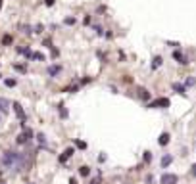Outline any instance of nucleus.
Listing matches in <instances>:
<instances>
[{"label":"nucleus","instance_id":"f257e3e1","mask_svg":"<svg viewBox=\"0 0 196 184\" xmlns=\"http://www.w3.org/2000/svg\"><path fill=\"white\" fill-rule=\"evenodd\" d=\"M2 165L8 167V169H12V167H21V165H23V157H21V153L12 152V150L4 152V155H2Z\"/></svg>","mask_w":196,"mask_h":184},{"label":"nucleus","instance_id":"f03ea898","mask_svg":"<svg viewBox=\"0 0 196 184\" xmlns=\"http://www.w3.org/2000/svg\"><path fill=\"white\" fill-rule=\"evenodd\" d=\"M33 138V130L31 129H23V132L18 136V144H25V142H29Z\"/></svg>","mask_w":196,"mask_h":184},{"label":"nucleus","instance_id":"7ed1b4c3","mask_svg":"<svg viewBox=\"0 0 196 184\" xmlns=\"http://www.w3.org/2000/svg\"><path fill=\"white\" fill-rule=\"evenodd\" d=\"M160 182H162V184H177V175H171V173H165V175H162Z\"/></svg>","mask_w":196,"mask_h":184},{"label":"nucleus","instance_id":"20e7f679","mask_svg":"<svg viewBox=\"0 0 196 184\" xmlns=\"http://www.w3.org/2000/svg\"><path fill=\"white\" fill-rule=\"evenodd\" d=\"M12 106H14V111H15V115H18V117H19V121H21V125H25V111H23V107L19 106L18 102H14Z\"/></svg>","mask_w":196,"mask_h":184},{"label":"nucleus","instance_id":"39448f33","mask_svg":"<svg viewBox=\"0 0 196 184\" xmlns=\"http://www.w3.org/2000/svg\"><path fill=\"white\" fill-rule=\"evenodd\" d=\"M150 107H169V100H167V98H160V100L152 102Z\"/></svg>","mask_w":196,"mask_h":184},{"label":"nucleus","instance_id":"423d86ee","mask_svg":"<svg viewBox=\"0 0 196 184\" xmlns=\"http://www.w3.org/2000/svg\"><path fill=\"white\" fill-rule=\"evenodd\" d=\"M10 111V100H6V98H0V113H8Z\"/></svg>","mask_w":196,"mask_h":184},{"label":"nucleus","instance_id":"0eeeda50","mask_svg":"<svg viewBox=\"0 0 196 184\" xmlns=\"http://www.w3.org/2000/svg\"><path fill=\"white\" fill-rule=\"evenodd\" d=\"M60 71H62V65H50V67H48V75H50V77L60 75Z\"/></svg>","mask_w":196,"mask_h":184},{"label":"nucleus","instance_id":"6e6552de","mask_svg":"<svg viewBox=\"0 0 196 184\" xmlns=\"http://www.w3.org/2000/svg\"><path fill=\"white\" fill-rule=\"evenodd\" d=\"M173 58L179 61V63H183V65H185V63H188V61H187V58H185V56H183L179 50H175V52H173Z\"/></svg>","mask_w":196,"mask_h":184},{"label":"nucleus","instance_id":"1a4fd4ad","mask_svg":"<svg viewBox=\"0 0 196 184\" xmlns=\"http://www.w3.org/2000/svg\"><path fill=\"white\" fill-rule=\"evenodd\" d=\"M173 90L179 92V94H185V90H187V88H185V84H181V83H173Z\"/></svg>","mask_w":196,"mask_h":184},{"label":"nucleus","instance_id":"9d476101","mask_svg":"<svg viewBox=\"0 0 196 184\" xmlns=\"http://www.w3.org/2000/svg\"><path fill=\"white\" fill-rule=\"evenodd\" d=\"M29 60H39V61H44V54L41 52H31V58Z\"/></svg>","mask_w":196,"mask_h":184},{"label":"nucleus","instance_id":"9b49d317","mask_svg":"<svg viewBox=\"0 0 196 184\" xmlns=\"http://www.w3.org/2000/svg\"><path fill=\"white\" fill-rule=\"evenodd\" d=\"M71 153H73V148H67V150H65V152H64V155L60 157V161L64 163L65 159H69V157H71Z\"/></svg>","mask_w":196,"mask_h":184},{"label":"nucleus","instance_id":"f8f14e48","mask_svg":"<svg viewBox=\"0 0 196 184\" xmlns=\"http://www.w3.org/2000/svg\"><path fill=\"white\" fill-rule=\"evenodd\" d=\"M138 96H141L142 100H150V92L146 90V88H141V90H138Z\"/></svg>","mask_w":196,"mask_h":184},{"label":"nucleus","instance_id":"ddd939ff","mask_svg":"<svg viewBox=\"0 0 196 184\" xmlns=\"http://www.w3.org/2000/svg\"><path fill=\"white\" fill-rule=\"evenodd\" d=\"M160 65H162V58H160V56H156L154 60H152V69H158Z\"/></svg>","mask_w":196,"mask_h":184},{"label":"nucleus","instance_id":"4468645a","mask_svg":"<svg viewBox=\"0 0 196 184\" xmlns=\"http://www.w3.org/2000/svg\"><path fill=\"white\" fill-rule=\"evenodd\" d=\"M12 40H14V38H12V35H4V37H2V44H4V46L12 44Z\"/></svg>","mask_w":196,"mask_h":184},{"label":"nucleus","instance_id":"2eb2a0df","mask_svg":"<svg viewBox=\"0 0 196 184\" xmlns=\"http://www.w3.org/2000/svg\"><path fill=\"white\" fill-rule=\"evenodd\" d=\"M171 161H173V157H171V155H164V159H162V167H167Z\"/></svg>","mask_w":196,"mask_h":184},{"label":"nucleus","instance_id":"dca6fc26","mask_svg":"<svg viewBox=\"0 0 196 184\" xmlns=\"http://www.w3.org/2000/svg\"><path fill=\"white\" fill-rule=\"evenodd\" d=\"M167 142H169V134H167V132H164V134L160 136V144H162V146H165Z\"/></svg>","mask_w":196,"mask_h":184},{"label":"nucleus","instance_id":"f3484780","mask_svg":"<svg viewBox=\"0 0 196 184\" xmlns=\"http://www.w3.org/2000/svg\"><path fill=\"white\" fill-rule=\"evenodd\" d=\"M194 84H196V79L194 77H188L187 81H185V86H194Z\"/></svg>","mask_w":196,"mask_h":184},{"label":"nucleus","instance_id":"a211bd4d","mask_svg":"<svg viewBox=\"0 0 196 184\" xmlns=\"http://www.w3.org/2000/svg\"><path fill=\"white\" fill-rule=\"evenodd\" d=\"M79 173H81L83 176H87L89 173H91V171H89V167H81V169H79Z\"/></svg>","mask_w":196,"mask_h":184},{"label":"nucleus","instance_id":"6ab92c4d","mask_svg":"<svg viewBox=\"0 0 196 184\" xmlns=\"http://www.w3.org/2000/svg\"><path fill=\"white\" fill-rule=\"evenodd\" d=\"M6 86H15V79H6Z\"/></svg>","mask_w":196,"mask_h":184},{"label":"nucleus","instance_id":"aec40b11","mask_svg":"<svg viewBox=\"0 0 196 184\" xmlns=\"http://www.w3.org/2000/svg\"><path fill=\"white\" fill-rule=\"evenodd\" d=\"M37 140L41 144H46V138H44V134H37Z\"/></svg>","mask_w":196,"mask_h":184},{"label":"nucleus","instance_id":"412c9836","mask_svg":"<svg viewBox=\"0 0 196 184\" xmlns=\"http://www.w3.org/2000/svg\"><path fill=\"white\" fill-rule=\"evenodd\" d=\"M65 25H75V17H65Z\"/></svg>","mask_w":196,"mask_h":184},{"label":"nucleus","instance_id":"4be33fe9","mask_svg":"<svg viewBox=\"0 0 196 184\" xmlns=\"http://www.w3.org/2000/svg\"><path fill=\"white\" fill-rule=\"evenodd\" d=\"M14 69H15V71H21V73H25V67H23V65H18V63H15Z\"/></svg>","mask_w":196,"mask_h":184},{"label":"nucleus","instance_id":"5701e85b","mask_svg":"<svg viewBox=\"0 0 196 184\" xmlns=\"http://www.w3.org/2000/svg\"><path fill=\"white\" fill-rule=\"evenodd\" d=\"M75 144H77V148H81V150H85V148H87V144H85V142H81V140H77Z\"/></svg>","mask_w":196,"mask_h":184},{"label":"nucleus","instance_id":"b1692460","mask_svg":"<svg viewBox=\"0 0 196 184\" xmlns=\"http://www.w3.org/2000/svg\"><path fill=\"white\" fill-rule=\"evenodd\" d=\"M42 29H44L42 25H37V27H35V33H42Z\"/></svg>","mask_w":196,"mask_h":184},{"label":"nucleus","instance_id":"393cba45","mask_svg":"<svg viewBox=\"0 0 196 184\" xmlns=\"http://www.w3.org/2000/svg\"><path fill=\"white\" fill-rule=\"evenodd\" d=\"M94 31L98 33V35H102V27H100V25H96V27H94Z\"/></svg>","mask_w":196,"mask_h":184},{"label":"nucleus","instance_id":"a878e982","mask_svg":"<svg viewBox=\"0 0 196 184\" xmlns=\"http://www.w3.org/2000/svg\"><path fill=\"white\" fill-rule=\"evenodd\" d=\"M44 4L46 6H54V0H44Z\"/></svg>","mask_w":196,"mask_h":184},{"label":"nucleus","instance_id":"bb28decb","mask_svg":"<svg viewBox=\"0 0 196 184\" xmlns=\"http://www.w3.org/2000/svg\"><path fill=\"white\" fill-rule=\"evenodd\" d=\"M192 175L196 176V163H194V165H192Z\"/></svg>","mask_w":196,"mask_h":184},{"label":"nucleus","instance_id":"cd10ccee","mask_svg":"<svg viewBox=\"0 0 196 184\" xmlns=\"http://www.w3.org/2000/svg\"><path fill=\"white\" fill-rule=\"evenodd\" d=\"M91 184H100V182H98V180H92V182Z\"/></svg>","mask_w":196,"mask_h":184},{"label":"nucleus","instance_id":"c85d7f7f","mask_svg":"<svg viewBox=\"0 0 196 184\" xmlns=\"http://www.w3.org/2000/svg\"><path fill=\"white\" fill-rule=\"evenodd\" d=\"M69 184H77V182H75V180H71V182H69Z\"/></svg>","mask_w":196,"mask_h":184},{"label":"nucleus","instance_id":"c756f323","mask_svg":"<svg viewBox=\"0 0 196 184\" xmlns=\"http://www.w3.org/2000/svg\"><path fill=\"white\" fill-rule=\"evenodd\" d=\"M0 123H2V115H0Z\"/></svg>","mask_w":196,"mask_h":184},{"label":"nucleus","instance_id":"7c9ffc66","mask_svg":"<svg viewBox=\"0 0 196 184\" xmlns=\"http://www.w3.org/2000/svg\"><path fill=\"white\" fill-rule=\"evenodd\" d=\"M0 6H2V2H0Z\"/></svg>","mask_w":196,"mask_h":184},{"label":"nucleus","instance_id":"2f4dec72","mask_svg":"<svg viewBox=\"0 0 196 184\" xmlns=\"http://www.w3.org/2000/svg\"><path fill=\"white\" fill-rule=\"evenodd\" d=\"M0 184H4V182H0Z\"/></svg>","mask_w":196,"mask_h":184},{"label":"nucleus","instance_id":"473e14b6","mask_svg":"<svg viewBox=\"0 0 196 184\" xmlns=\"http://www.w3.org/2000/svg\"><path fill=\"white\" fill-rule=\"evenodd\" d=\"M0 77H2V75H0Z\"/></svg>","mask_w":196,"mask_h":184}]
</instances>
